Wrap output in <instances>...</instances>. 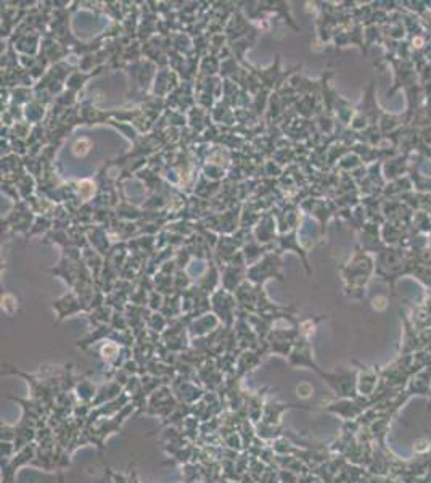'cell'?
Returning <instances> with one entry per match:
<instances>
[{"label": "cell", "mask_w": 431, "mask_h": 483, "mask_svg": "<svg viewBox=\"0 0 431 483\" xmlns=\"http://www.w3.org/2000/svg\"><path fill=\"white\" fill-rule=\"evenodd\" d=\"M312 391H314V388H312L309 384H299L296 387V393L299 398H309L312 395Z\"/></svg>", "instance_id": "obj_1"}]
</instances>
